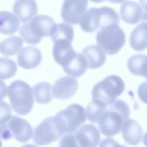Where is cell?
<instances>
[{
  "label": "cell",
  "instance_id": "cell-21",
  "mask_svg": "<svg viewBox=\"0 0 147 147\" xmlns=\"http://www.w3.org/2000/svg\"><path fill=\"white\" fill-rule=\"evenodd\" d=\"M131 47L136 51H142L147 47V24L138 25L130 36Z\"/></svg>",
  "mask_w": 147,
  "mask_h": 147
},
{
  "label": "cell",
  "instance_id": "cell-28",
  "mask_svg": "<svg viewBox=\"0 0 147 147\" xmlns=\"http://www.w3.org/2000/svg\"><path fill=\"white\" fill-rule=\"evenodd\" d=\"M106 109V108L100 107L92 102L89 103L86 108V118L92 123H98L99 119Z\"/></svg>",
  "mask_w": 147,
  "mask_h": 147
},
{
  "label": "cell",
  "instance_id": "cell-24",
  "mask_svg": "<svg viewBox=\"0 0 147 147\" xmlns=\"http://www.w3.org/2000/svg\"><path fill=\"white\" fill-rule=\"evenodd\" d=\"M33 93L36 101L40 104H47L53 100L52 86L47 82H41L34 86Z\"/></svg>",
  "mask_w": 147,
  "mask_h": 147
},
{
  "label": "cell",
  "instance_id": "cell-2",
  "mask_svg": "<svg viewBox=\"0 0 147 147\" xmlns=\"http://www.w3.org/2000/svg\"><path fill=\"white\" fill-rule=\"evenodd\" d=\"M125 90V83L117 76H109L94 86L92 91L93 103L103 108L113 104Z\"/></svg>",
  "mask_w": 147,
  "mask_h": 147
},
{
  "label": "cell",
  "instance_id": "cell-35",
  "mask_svg": "<svg viewBox=\"0 0 147 147\" xmlns=\"http://www.w3.org/2000/svg\"><path fill=\"white\" fill-rule=\"evenodd\" d=\"M143 142H144V144L145 146L147 147V132H146V134H145L144 136Z\"/></svg>",
  "mask_w": 147,
  "mask_h": 147
},
{
  "label": "cell",
  "instance_id": "cell-4",
  "mask_svg": "<svg viewBox=\"0 0 147 147\" xmlns=\"http://www.w3.org/2000/svg\"><path fill=\"white\" fill-rule=\"evenodd\" d=\"M11 109L20 115H27L34 106V93L31 86L22 80H16L7 90Z\"/></svg>",
  "mask_w": 147,
  "mask_h": 147
},
{
  "label": "cell",
  "instance_id": "cell-23",
  "mask_svg": "<svg viewBox=\"0 0 147 147\" xmlns=\"http://www.w3.org/2000/svg\"><path fill=\"white\" fill-rule=\"evenodd\" d=\"M23 46V40L17 36H11L0 43V53L5 56H12L18 53Z\"/></svg>",
  "mask_w": 147,
  "mask_h": 147
},
{
  "label": "cell",
  "instance_id": "cell-33",
  "mask_svg": "<svg viewBox=\"0 0 147 147\" xmlns=\"http://www.w3.org/2000/svg\"><path fill=\"white\" fill-rule=\"evenodd\" d=\"M140 3L142 6V8H143L144 10L141 20H142V24H147V1H141Z\"/></svg>",
  "mask_w": 147,
  "mask_h": 147
},
{
  "label": "cell",
  "instance_id": "cell-1",
  "mask_svg": "<svg viewBox=\"0 0 147 147\" xmlns=\"http://www.w3.org/2000/svg\"><path fill=\"white\" fill-rule=\"evenodd\" d=\"M130 109L122 100H117L108 106L102 113L98 121L99 129L102 134L113 136L121 131L125 121L129 119Z\"/></svg>",
  "mask_w": 147,
  "mask_h": 147
},
{
  "label": "cell",
  "instance_id": "cell-29",
  "mask_svg": "<svg viewBox=\"0 0 147 147\" xmlns=\"http://www.w3.org/2000/svg\"><path fill=\"white\" fill-rule=\"evenodd\" d=\"M59 147H80L75 134H66L61 138Z\"/></svg>",
  "mask_w": 147,
  "mask_h": 147
},
{
  "label": "cell",
  "instance_id": "cell-30",
  "mask_svg": "<svg viewBox=\"0 0 147 147\" xmlns=\"http://www.w3.org/2000/svg\"><path fill=\"white\" fill-rule=\"evenodd\" d=\"M11 115V109L8 103L0 101V125L7 121Z\"/></svg>",
  "mask_w": 147,
  "mask_h": 147
},
{
  "label": "cell",
  "instance_id": "cell-37",
  "mask_svg": "<svg viewBox=\"0 0 147 147\" xmlns=\"http://www.w3.org/2000/svg\"><path fill=\"white\" fill-rule=\"evenodd\" d=\"M0 147H2V143H1V139H0Z\"/></svg>",
  "mask_w": 147,
  "mask_h": 147
},
{
  "label": "cell",
  "instance_id": "cell-14",
  "mask_svg": "<svg viewBox=\"0 0 147 147\" xmlns=\"http://www.w3.org/2000/svg\"><path fill=\"white\" fill-rule=\"evenodd\" d=\"M38 7L36 1L32 0H20L17 1L13 7L14 15L22 22L30 21L37 14Z\"/></svg>",
  "mask_w": 147,
  "mask_h": 147
},
{
  "label": "cell",
  "instance_id": "cell-13",
  "mask_svg": "<svg viewBox=\"0 0 147 147\" xmlns=\"http://www.w3.org/2000/svg\"><path fill=\"white\" fill-rule=\"evenodd\" d=\"M76 52L72 46V42L67 40H57L55 42L53 54L55 60L62 67L65 65Z\"/></svg>",
  "mask_w": 147,
  "mask_h": 147
},
{
  "label": "cell",
  "instance_id": "cell-6",
  "mask_svg": "<svg viewBox=\"0 0 147 147\" xmlns=\"http://www.w3.org/2000/svg\"><path fill=\"white\" fill-rule=\"evenodd\" d=\"M63 135L76 132L86 122V110L76 103L70 105L65 110L58 112L55 116Z\"/></svg>",
  "mask_w": 147,
  "mask_h": 147
},
{
  "label": "cell",
  "instance_id": "cell-32",
  "mask_svg": "<svg viewBox=\"0 0 147 147\" xmlns=\"http://www.w3.org/2000/svg\"><path fill=\"white\" fill-rule=\"evenodd\" d=\"M100 147H123V146L119 144L115 139L112 138H106L100 142Z\"/></svg>",
  "mask_w": 147,
  "mask_h": 147
},
{
  "label": "cell",
  "instance_id": "cell-3",
  "mask_svg": "<svg viewBox=\"0 0 147 147\" xmlns=\"http://www.w3.org/2000/svg\"><path fill=\"white\" fill-rule=\"evenodd\" d=\"M53 19L47 15L34 17L30 23H25L20 29L22 40L28 44L37 45L44 37L51 36L56 27Z\"/></svg>",
  "mask_w": 147,
  "mask_h": 147
},
{
  "label": "cell",
  "instance_id": "cell-31",
  "mask_svg": "<svg viewBox=\"0 0 147 147\" xmlns=\"http://www.w3.org/2000/svg\"><path fill=\"white\" fill-rule=\"evenodd\" d=\"M137 92L140 100L147 104V82L142 83L139 86Z\"/></svg>",
  "mask_w": 147,
  "mask_h": 147
},
{
  "label": "cell",
  "instance_id": "cell-15",
  "mask_svg": "<svg viewBox=\"0 0 147 147\" xmlns=\"http://www.w3.org/2000/svg\"><path fill=\"white\" fill-rule=\"evenodd\" d=\"M122 135L125 142L132 146L139 144L143 138V130L136 121L127 119L121 129Z\"/></svg>",
  "mask_w": 147,
  "mask_h": 147
},
{
  "label": "cell",
  "instance_id": "cell-11",
  "mask_svg": "<svg viewBox=\"0 0 147 147\" xmlns=\"http://www.w3.org/2000/svg\"><path fill=\"white\" fill-rule=\"evenodd\" d=\"M75 136L80 147H96L100 140L98 129L92 124L81 126Z\"/></svg>",
  "mask_w": 147,
  "mask_h": 147
},
{
  "label": "cell",
  "instance_id": "cell-26",
  "mask_svg": "<svg viewBox=\"0 0 147 147\" xmlns=\"http://www.w3.org/2000/svg\"><path fill=\"white\" fill-rule=\"evenodd\" d=\"M100 30L102 28L111 25V24H118L120 22L119 14L113 9L108 7H100Z\"/></svg>",
  "mask_w": 147,
  "mask_h": 147
},
{
  "label": "cell",
  "instance_id": "cell-9",
  "mask_svg": "<svg viewBox=\"0 0 147 147\" xmlns=\"http://www.w3.org/2000/svg\"><path fill=\"white\" fill-rule=\"evenodd\" d=\"M86 0H66L63 2L61 17L67 24L76 25L79 23L80 17L88 7Z\"/></svg>",
  "mask_w": 147,
  "mask_h": 147
},
{
  "label": "cell",
  "instance_id": "cell-10",
  "mask_svg": "<svg viewBox=\"0 0 147 147\" xmlns=\"http://www.w3.org/2000/svg\"><path fill=\"white\" fill-rule=\"evenodd\" d=\"M78 88V83L76 78L64 76L59 78L53 87V96L57 99H67L74 96Z\"/></svg>",
  "mask_w": 147,
  "mask_h": 147
},
{
  "label": "cell",
  "instance_id": "cell-16",
  "mask_svg": "<svg viewBox=\"0 0 147 147\" xmlns=\"http://www.w3.org/2000/svg\"><path fill=\"white\" fill-rule=\"evenodd\" d=\"M142 14L143 9L142 7L136 1H126L121 7V17L128 24H135L139 23L142 19Z\"/></svg>",
  "mask_w": 147,
  "mask_h": 147
},
{
  "label": "cell",
  "instance_id": "cell-12",
  "mask_svg": "<svg viewBox=\"0 0 147 147\" xmlns=\"http://www.w3.org/2000/svg\"><path fill=\"white\" fill-rule=\"evenodd\" d=\"M42 53L39 49L32 46L21 49L17 55V63L24 69H34L39 66L42 61Z\"/></svg>",
  "mask_w": 147,
  "mask_h": 147
},
{
  "label": "cell",
  "instance_id": "cell-22",
  "mask_svg": "<svg viewBox=\"0 0 147 147\" xmlns=\"http://www.w3.org/2000/svg\"><path fill=\"white\" fill-rule=\"evenodd\" d=\"M128 69L132 74L144 76L147 79V55L137 54L131 56L127 63Z\"/></svg>",
  "mask_w": 147,
  "mask_h": 147
},
{
  "label": "cell",
  "instance_id": "cell-19",
  "mask_svg": "<svg viewBox=\"0 0 147 147\" xmlns=\"http://www.w3.org/2000/svg\"><path fill=\"white\" fill-rule=\"evenodd\" d=\"M82 55L86 57L90 69L100 67L106 62V54L96 45H90L84 48Z\"/></svg>",
  "mask_w": 147,
  "mask_h": 147
},
{
  "label": "cell",
  "instance_id": "cell-34",
  "mask_svg": "<svg viewBox=\"0 0 147 147\" xmlns=\"http://www.w3.org/2000/svg\"><path fill=\"white\" fill-rule=\"evenodd\" d=\"M7 93V88L5 83L3 80H0V100L5 98Z\"/></svg>",
  "mask_w": 147,
  "mask_h": 147
},
{
  "label": "cell",
  "instance_id": "cell-5",
  "mask_svg": "<svg viewBox=\"0 0 147 147\" xmlns=\"http://www.w3.org/2000/svg\"><path fill=\"white\" fill-rule=\"evenodd\" d=\"M96 42L106 54L113 55L119 53L126 42V34L118 24H111L98 32Z\"/></svg>",
  "mask_w": 147,
  "mask_h": 147
},
{
  "label": "cell",
  "instance_id": "cell-7",
  "mask_svg": "<svg viewBox=\"0 0 147 147\" xmlns=\"http://www.w3.org/2000/svg\"><path fill=\"white\" fill-rule=\"evenodd\" d=\"M33 130L31 125L25 119L18 116H11L0 125V138L9 140L14 138L17 142L24 143L32 139Z\"/></svg>",
  "mask_w": 147,
  "mask_h": 147
},
{
  "label": "cell",
  "instance_id": "cell-36",
  "mask_svg": "<svg viewBox=\"0 0 147 147\" xmlns=\"http://www.w3.org/2000/svg\"><path fill=\"white\" fill-rule=\"evenodd\" d=\"M22 147H37V146H34V145H32V144H26L24 145V146H23Z\"/></svg>",
  "mask_w": 147,
  "mask_h": 147
},
{
  "label": "cell",
  "instance_id": "cell-18",
  "mask_svg": "<svg viewBox=\"0 0 147 147\" xmlns=\"http://www.w3.org/2000/svg\"><path fill=\"white\" fill-rule=\"evenodd\" d=\"M88 67L86 57L82 54L76 53L73 58L64 66V71L72 77H80L83 76Z\"/></svg>",
  "mask_w": 147,
  "mask_h": 147
},
{
  "label": "cell",
  "instance_id": "cell-17",
  "mask_svg": "<svg viewBox=\"0 0 147 147\" xmlns=\"http://www.w3.org/2000/svg\"><path fill=\"white\" fill-rule=\"evenodd\" d=\"M100 11L96 7L86 10L79 21L81 29L86 32H93L100 29Z\"/></svg>",
  "mask_w": 147,
  "mask_h": 147
},
{
  "label": "cell",
  "instance_id": "cell-27",
  "mask_svg": "<svg viewBox=\"0 0 147 147\" xmlns=\"http://www.w3.org/2000/svg\"><path fill=\"white\" fill-rule=\"evenodd\" d=\"M17 71V64L7 57L0 58V80L9 79L14 76Z\"/></svg>",
  "mask_w": 147,
  "mask_h": 147
},
{
  "label": "cell",
  "instance_id": "cell-20",
  "mask_svg": "<svg viewBox=\"0 0 147 147\" xmlns=\"http://www.w3.org/2000/svg\"><path fill=\"white\" fill-rule=\"evenodd\" d=\"M20 28V20L14 14L7 11H0V33L13 34Z\"/></svg>",
  "mask_w": 147,
  "mask_h": 147
},
{
  "label": "cell",
  "instance_id": "cell-8",
  "mask_svg": "<svg viewBox=\"0 0 147 147\" xmlns=\"http://www.w3.org/2000/svg\"><path fill=\"white\" fill-rule=\"evenodd\" d=\"M63 135L61 129L55 116L49 117L35 128L33 140L39 146H45L57 141Z\"/></svg>",
  "mask_w": 147,
  "mask_h": 147
},
{
  "label": "cell",
  "instance_id": "cell-25",
  "mask_svg": "<svg viewBox=\"0 0 147 147\" xmlns=\"http://www.w3.org/2000/svg\"><path fill=\"white\" fill-rule=\"evenodd\" d=\"M53 42L57 40H67L73 42L74 38L73 28L66 23H60L56 25L55 29L51 35Z\"/></svg>",
  "mask_w": 147,
  "mask_h": 147
}]
</instances>
